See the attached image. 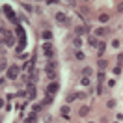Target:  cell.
Segmentation results:
<instances>
[{"label":"cell","instance_id":"cell-1","mask_svg":"<svg viewBox=\"0 0 123 123\" xmlns=\"http://www.w3.org/2000/svg\"><path fill=\"white\" fill-rule=\"evenodd\" d=\"M45 73H47V78H50V80L56 78V62H54V60H49V62H47Z\"/></svg>","mask_w":123,"mask_h":123},{"label":"cell","instance_id":"cell-2","mask_svg":"<svg viewBox=\"0 0 123 123\" xmlns=\"http://www.w3.org/2000/svg\"><path fill=\"white\" fill-rule=\"evenodd\" d=\"M8 77L9 78H17L19 77V67H17V65H11V67L8 69Z\"/></svg>","mask_w":123,"mask_h":123},{"label":"cell","instance_id":"cell-3","mask_svg":"<svg viewBox=\"0 0 123 123\" xmlns=\"http://www.w3.org/2000/svg\"><path fill=\"white\" fill-rule=\"evenodd\" d=\"M43 52H45V56L50 58V56H52V43H49V41H47L45 45H43Z\"/></svg>","mask_w":123,"mask_h":123},{"label":"cell","instance_id":"cell-4","mask_svg":"<svg viewBox=\"0 0 123 123\" xmlns=\"http://www.w3.org/2000/svg\"><path fill=\"white\" fill-rule=\"evenodd\" d=\"M56 21H58V23H63V24H67L69 23V19H67V15H65V13H56Z\"/></svg>","mask_w":123,"mask_h":123},{"label":"cell","instance_id":"cell-5","mask_svg":"<svg viewBox=\"0 0 123 123\" xmlns=\"http://www.w3.org/2000/svg\"><path fill=\"white\" fill-rule=\"evenodd\" d=\"M105 77H106V75H105L103 71H101L99 75H97V80H99V88H97V90H99V93L103 92V82H105Z\"/></svg>","mask_w":123,"mask_h":123},{"label":"cell","instance_id":"cell-6","mask_svg":"<svg viewBox=\"0 0 123 123\" xmlns=\"http://www.w3.org/2000/svg\"><path fill=\"white\" fill-rule=\"evenodd\" d=\"M4 11H6V15H8L11 21H15V13H13V9L9 8V6H4Z\"/></svg>","mask_w":123,"mask_h":123},{"label":"cell","instance_id":"cell-7","mask_svg":"<svg viewBox=\"0 0 123 123\" xmlns=\"http://www.w3.org/2000/svg\"><path fill=\"white\" fill-rule=\"evenodd\" d=\"M47 92H49V95H54V93L58 92V84H56V82H52V84L47 88Z\"/></svg>","mask_w":123,"mask_h":123},{"label":"cell","instance_id":"cell-8","mask_svg":"<svg viewBox=\"0 0 123 123\" xmlns=\"http://www.w3.org/2000/svg\"><path fill=\"white\" fill-rule=\"evenodd\" d=\"M36 119H37V116H36V112H32L30 116H26L24 123H36Z\"/></svg>","mask_w":123,"mask_h":123},{"label":"cell","instance_id":"cell-9","mask_svg":"<svg viewBox=\"0 0 123 123\" xmlns=\"http://www.w3.org/2000/svg\"><path fill=\"white\" fill-rule=\"evenodd\" d=\"M97 67H99L101 71H105V69H106V62H105V60H99V62H97Z\"/></svg>","mask_w":123,"mask_h":123},{"label":"cell","instance_id":"cell-10","mask_svg":"<svg viewBox=\"0 0 123 123\" xmlns=\"http://www.w3.org/2000/svg\"><path fill=\"white\" fill-rule=\"evenodd\" d=\"M90 114V106H82L80 108V116H88Z\"/></svg>","mask_w":123,"mask_h":123},{"label":"cell","instance_id":"cell-11","mask_svg":"<svg viewBox=\"0 0 123 123\" xmlns=\"http://www.w3.org/2000/svg\"><path fill=\"white\" fill-rule=\"evenodd\" d=\"M95 34L97 36H105V34H108V28H99V30H95Z\"/></svg>","mask_w":123,"mask_h":123},{"label":"cell","instance_id":"cell-12","mask_svg":"<svg viewBox=\"0 0 123 123\" xmlns=\"http://www.w3.org/2000/svg\"><path fill=\"white\" fill-rule=\"evenodd\" d=\"M108 19H110V17H108L106 13H103V15H99V21H101V23H108Z\"/></svg>","mask_w":123,"mask_h":123},{"label":"cell","instance_id":"cell-13","mask_svg":"<svg viewBox=\"0 0 123 123\" xmlns=\"http://www.w3.org/2000/svg\"><path fill=\"white\" fill-rule=\"evenodd\" d=\"M88 43H90V45H92V47H95V45H97V39L90 36V39H88Z\"/></svg>","mask_w":123,"mask_h":123},{"label":"cell","instance_id":"cell-14","mask_svg":"<svg viewBox=\"0 0 123 123\" xmlns=\"http://www.w3.org/2000/svg\"><path fill=\"white\" fill-rule=\"evenodd\" d=\"M84 32H86V28H84V26H78V28H77V36H82Z\"/></svg>","mask_w":123,"mask_h":123},{"label":"cell","instance_id":"cell-15","mask_svg":"<svg viewBox=\"0 0 123 123\" xmlns=\"http://www.w3.org/2000/svg\"><path fill=\"white\" fill-rule=\"evenodd\" d=\"M50 36H52V34H50L49 30H45V32H43V37H45V39H50Z\"/></svg>","mask_w":123,"mask_h":123},{"label":"cell","instance_id":"cell-16","mask_svg":"<svg viewBox=\"0 0 123 123\" xmlns=\"http://www.w3.org/2000/svg\"><path fill=\"white\" fill-rule=\"evenodd\" d=\"M105 49H106V45H105V43H99V54H103Z\"/></svg>","mask_w":123,"mask_h":123},{"label":"cell","instance_id":"cell-17","mask_svg":"<svg viewBox=\"0 0 123 123\" xmlns=\"http://www.w3.org/2000/svg\"><path fill=\"white\" fill-rule=\"evenodd\" d=\"M82 73H84V75H92V67H84Z\"/></svg>","mask_w":123,"mask_h":123},{"label":"cell","instance_id":"cell-18","mask_svg":"<svg viewBox=\"0 0 123 123\" xmlns=\"http://www.w3.org/2000/svg\"><path fill=\"white\" fill-rule=\"evenodd\" d=\"M106 106H108V108H114V106H116V101H112V99H110V101H108V105H106Z\"/></svg>","mask_w":123,"mask_h":123},{"label":"cell","instance_id":"cell-19","mask_svg":"<svg viewBox=\"0 0 123 123\" xmlns=\"http://www.w3.org/2000/svg\"><path fill=\"white\" fill-rule=\"evenodd\" d=\"M73 99H77V95H75V93H69V95H67V101H73Z\"/></svg>","mask_w":123,"mask_h":123},{"label":"cell","instance_id":"cell-20","mask_svg":"<svg viewBox=\"0 0 123 123\" xmlns=\"http://www.w3.org/2000/svg\"><path fill=\"white\" fill-rule=\"evenodd\" d=\"M82 84H84V86H88V84H90V78H88V77H84V78H82Z\"/></svg>","mask_w":123,"mask_h":123},{"label":"cell","instance_id":"cell-21","mask_svg":"<svg viewBox=\"0 0 123 123\" xmlns=\"http://www.w3.org/2000/svg\"><path fill=\"white\" fill-rule=\"evenodd\" d=\"M77 58H78V60H84V54H82L80 50H78V52H77Z\"/></svg>","mask_w":123,"mask_h":123},{"label":"cell","instance_id":"cell-22","mask_svg":"<svg viewBox=\"0 0 123 123\" xmlns=\"http://www.w3.org/2000/svg\"><path fill=\"white\" fill-rule=\"evenodd\" d=\"M80 43H82V41H80V37H75V45L80 47Z\"/></svg>","mask_w":123,"mask_h":123},{"label":"cell","instance_id":"cell-23","mask_svg":"<svg viewBox=\"0 0 123 123\" xmlns=\"http://www.w3.org/2000/svg\"><path fill=\"white\" fill-rule=\"evenodd\" d=\"M117 62H119V65H121V63H123V52L119 54V56H117Z\"/></svg>","mask_w":123,"mask_h":123},{"label":"cell","instance_id":"cell-24","mask_svg":"<svg viewBox=\"0 0 123 123\" xmlns=\"http://www.w3.org/2000/svg\"><path fill=\"white\" fill-rule=\"evenodd\" d=\"M117 11H119V13H121V11H123V2H121V4H119V6H117Z\"/></svg>","mask_w":123,"mask_h":123},{"label":"cell","instance_id":"cell-25","mask_svg":"<svg viewBox=\"0 0 123 123\" xmlns=\"http://www.w3.org/2000/svg\"><path fill=\"white\" fill-rule=\"evenodd\" d=\"M45 2H49V4H56L58 0H45Z\"/></svg>","mask_w":123,"mask_h":123}]
</instances>
